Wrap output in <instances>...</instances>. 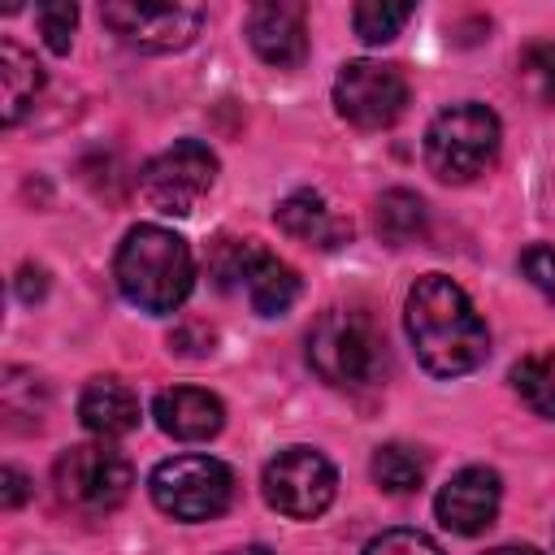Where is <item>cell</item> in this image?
Segmentation results:
<instances>
[{
    "label": "cell",
    "instance_id": "cell-1",
    "mask_svg": "<svg viewBox=\"0 0 555 555\" xmlns=\"http://www.w3.org/2000/svg\"><path fill=\"white\" fill-rule=\"evenodd\" d=\"M403 330L425 373L460 377L490 356V330L477 317L473 299L447 273H425L412 282L403 304Z\"/></svg>",
    "mask_w": 555,
    "mask_h": 555
},
{
    "label": "cell",
    "instance_id": "cell-2",
    "mask_svg": "<svg viewBox=\"0 0 555 555\" xmlns=\"http://www.w3.org/2000/svg\"><path fill=\"white\" fill-rule=\"evenodd\" d=\"M117 291L143 312H173L195 286V256L182 234L165 225H134L113 260Z\"/></svg>",
    "mask_w": 555,
    "mask_h": 555
},
{
    "label": "cell",
    "instance_id": "cell-3",
    "mask_svg": "<svg viewBox=\"0 0 555 555\" xmlns=\"http://www.w3.org/2000/svg\"><path fill=\"white\" fill-rule=\"evenodd\" d=\"M308 364L338 390H369L386 373L382 330L356 308H325L308 330Z\"/></svg>",
    "mask_w": 555,
    "mask_h": 555
},
{
    "label": "cell",
    "instance_id": "cell-4",
    "mask_svg": "<svg viewBox=\"0 0 555 555\" xmlns=\"http://www.w3.org/2000/svg\"><path fill=\"white\" fill-rule=\"evenodd\" d=\"M499 143H503L499 117L486 104L464 100V104L434 113L425 130V165L442 182H468L494 165Z\"/></svg>",
    "mask_w": 555,
    "mask_h": 555
},
{
    "label": "cell",
    "instance_id": "cell-5",
    "mask_svg": "<svg viewBox=\"0 0 555 555\" xmlns=\"http://www.w3.org/2000/svg\"><path fill=\"white\" fill-rule=\"evenodd\" d=\"M52 486H56V499L65 507H74L82 516H104V512L126 503V494L134 486V468L104 438L100 442H78V447L56 455Z\"/></svg>",
    "mask_w": 555,
    "mask_h": 555
},
{
    "label": "cell",
    "instance_id": "cell-6",
    "mask_svg": "<svg viewBox=\"0 0 555 555\" xmlns=\"http://www.w3.org/2000/svg\"><path fill=\"white\" fill-rule=\"evenodd\" d=\"M147 490L165 516L195 525V520H212L230 507L234 473L212 455H173V460H160L152 468Z\"/></svg>",
    "mask_w": 555,
    "mask_h": 555
},
{
    "label": "cell",
    "instance_id": "cell-7",
    "mask_svg": "<svg viewBox=\"0 0 555 555\" xmlns=\"http://www.w3.org/2000/svg\"><path fill=\"white\" fill-rule=\"evenodd\" d=\"M217 182V156L199 139H178L139 169L143 199L165 217H186Z\"/></svg>",
    "mask_w": 555,
    "mask_h": 555
},
{
    "label": "cell",
    "instance_id": "cell-8",
    "mask_svg": "<svg viewBox=\"0 0 555 555\" xmlns=\"http://www.w3.org/2000/svg\"><path fill=\"white\" fill-rule=\"evenodd\" d=\"M260 486H264V499H269L273 512H282L291 520H312L334 503L338 473L321 451L286 447L264 464Z\"/></svg>",
    "mask_w": 555,
    "mask_h": 555
},
{
    "label": "cell",
    "instance_id": "cell-9",
    "mask_svg": "<svg viewBox=\"0 0 555 555\" xmlns=\"http://www.w3.org/2000/svg\"><path fill=\"white\" fill-rule=\"evenodd\" d=\"M408 104V78L390 61H347L334 78V108L360 130L390 126Z\"/></svg>",
    "mask_w": 555,
    "mask_h": 555
},
{
    "label": "cell",
    "instance_id": "cell-10",
    "mask_svg": "<svg viewBox=\"0 0 555 555\" xmlns=\"http://www.w3.org/2000/svg\"><path fill=\"white\" fill-rule=\"evenodd\" d=\"M104 26L139 48V52H178L186 48L199 26H204V9L199 4H139V0H113L100 9Z\"/></svg>",
    "mask_w": 555,
    "mask_h": 555
},
{
    "label": "cell",
    "instance_id": "cell-11",
    "mask_svg": "<svg viewBox=\"0 0 555 555\" xmlns=\"http://www.w3.org/2000/svg\"><path fill=\"white\" fill-rule=\"evenodd\" d=\"M499 503H503V481H499V473L486 468V464H468V468H460V473L438 490L434 512H438L442 529L473 538V533H486V529L494 525Z\"/></svg>",
    "mask_w": 555,
    "mask_h": 555
},
{
    "label": "cell",
    "instance_id": "cell-12",
    "mask_svg": "<svg viewBox=\"0 0 555 555\" xmlns=\"http://www.w3.org/2000/svg\"><path fill=\"white\" fill-rule=\"evenodd\" d=\"M247 43L264 65L295 69L308 56V13L291 0H264L247 9Z\"/></svg>",
    "mask_w": 555,
    "mask_h": 555
},
{
    "label": "cell",
    "instance_id": "cell-13",
    "mask_svg": "<svg viewBox=\"0 0 555 555\" xmlns=\"http://www.w3.org/2000/svg\"><path fill=\"white\" fill-rule=\"evenodd\" d=\"M152 416L178 442H208L225 425L221 399L212 390H199V386H169V390H160L152 399Z\"/></svg>",
    "mask_w": 555,
    "mask_h": 555
},
{
    "label": "cell",
    "instance_id": "cell-14",
    "mask_svg": "<svg viewBox=\"0 0 555 555\" xmlns=\"http://www.w3.org/2000/svg\"><path fill=\"white\" fill-rule=\"evenodd\" d=\"M273 221L286 238L317 247V251H334L343 243H351V221L338 217L317 191H295L273 208Z\"/></svg>",
    "mask_w": 555,
    "mask_h": 555
},
{
    "label": "cell",
    "instance_id": "cell-15",
    "mask_svg": "<svg viewBox=\"0 0 555 555\" xmlns=\"http://www.w3.org/2000/svg\"><path fill=\"white\" fill-rule=\"evenodd\" d=\"M78 416L95 438H126L139 429V395L117 377H91L78 395Z\"/></svg>",
    "mask_w": 555,
    "mask_h": 555
},
{
    "label": "cell",
    "instance_id": "cell-16",
    "mask_svg": "<svg viewBox=\"0 0 555 555\" xmlns=\"http://www.w3.org/2000/svg\"><path fill=\"white\" fill-rule=\"evenodd\" d=\"M39 87H43V69H39V61H35L22 43L0 39V117H4L9 126L35 104Z\"/></svg>",
    "mask_w": 555,
    "mask_h": 555
},
{
    "label": "cell",
    "instance_id": "cell-17",
    "mask_svg": "<svg viewBox=\"0 0 555 555\" xmlns=\"http://www.w3.org/2000/svg\"><path fill=\"white\" fill-rule=\"evenodd\" d=\"M243 291H247V299H251V308H256L260 317H282V312L299 299V273H295L286 260L260 251V260L251 264Z\"/></svg>",
    "mask_w": 555,
    "mask_h": 555
},
{
    "label": "cell",
    "instance_id": "cell-18",
    "mask_svg": "<svg viewBox=\"0 0 555 555\" xmlns=\"http://www.w3.org/2000/svg\"><path fill=\"white\" fill-rule=\"evenodd\" d=\"M373 225H377V238L390 243V247H403L412 238L425 234V199L416 191H382L377 195V208H373Z\"/></svg>",
    "mask_w": 555,
    "mask_h": 555
},
{
    "label": "cell",
    "instance_id": "cell-19",
    "mask_svg": "<svg viewBox=\"0 0 555 555\" xmlns=\"http://www.w3.org/2000/svg\"><path fill=\"white\" fill-rule=\"evenodd\" d=\"M512 386L538 416L555 421V347L520 356L512 369Z\"/></svg>",
    "mask_w": 555,
    "mask_h": 555
},
{
    "label": "cell",
    "instance_id": "cell-20",
    "mask_svg": "<svg viewBox=\"0 0 555 555\" xmlns=\"http://www.w3.org/2000/svg\"><path fill=\"white\" fill-rule=\"evenodd\" d=\"M373 481L386 494H412L425 481V455L408 442H386L373 451Z\"/></svg>",
    "mask_w": 555,
    "mask_h": 555
},
{
    "label": "cell",
    "instance_id": "cell-21",
    "mask_svg": "<svg viewBox=\"0 0 555 555\" xmlns=\"http://www.w3.org/2000/svg\"><path fill=\"white\" fill-rule=\"evenodd\" d=\"M260 243H251V238H217L212 243V256H208V278L221 286V291H230V286H247V273H251V264L260 260Z\"/></svg>",
    "mask_w": 555,
    "mask_h": 555
},
{
    "label": "cell",
    "instance_id": "cell-22",
    "mask_svg": "<svg viewBox=\"0 0 555 555\" xmlns=\"http://www.w3.org/2000/svg\"><path fill=\"white\" fill-rule=\"evenodd\" d=\"M412 17V4H386V0H364L351 9V26L364 43H386L403 30V22Z\"/></svg>",
    "mask_w": 555,
    "mask_h": 555
},
{
    "label": "cell",
    "instance_id": "cell-23",
    "mask_svg": "<svg viewBox=\"0 0 555 555\" xmlns=\"http://www.w3.org/2000/svg\"><path fill=\"white\" fill-rule=\"evenodd\" d=\"M520 78L525 87L555 108V39H542V43H529L520 52Z\"/></svg>",
    "mask_w": 555,
    "mask_h": 555
},
{
    "label": "cell",
    "instance_id": "cell-24",
    "mask_svg": "<svg viewBox=\"0 0 555 555\" xmlns=\"http://www.w3.org/2000/svg\"><path fill=\"white\" fill-rule=\"evenodd\" d=\"M364 555H442V546L421 529H386L364 546Z\"/></svg>",
    "mask_w": 555,
    "mask_h": 555
},
{
    "label": "cell",
    "instance_id": "cell-25",
    "mask_svg": "<svg viewBox=\"0 0 555 555\" xmlns=\"http://www.w3.org/2000/svg\"><path fill=\"white\" fill-rule=\"evenodd\" d=\"M35 22H39V35H43V43L52 52H69V39H74V26H78V9L74 4H39Z\"/></svg>",
    "mask_w": 555,
    "mask_h": 555
},
{
    "label": "cell",
    "instance_id": "cell-26",
    "mask_svg": "<svg viewBox=\"0 0 555 555\" xmlns=\"http://www.w3.org/2000/svg\"><path fill=\"white\" fill-rule=\"evenodd\" d=\"M520 273L555 304V243H529L520 251Z\"/></svg>",
    "mask_w": 555,
    "mask_h": 555
},
{
    "label": "cell",
    "instance_id": "cell-27",
    "mask_svg": "<svg viewBox=\"0 0 555 555\" xmlns=\"http://www.w3.org/2000/svg\"><path fill=\"white\" fill-rule=\"evenodd\" d=\"M0 481H4V507H17V503L30 494V490H26V486H30V481H26V473H22V468H13V464H4V468H0Z\"/></svg>",
    "mask_w": 555,
    "mask_h": 555
},
{
    "label": "cell",
    "instance_id": "cell-28",
    "mask_svg": "<svg viewBox=\"0 0 555 555\" xmlns=\"http://www.w3.org/2000/svg\"><path fill=\"white\" fill-rule=\"evenodd\" d=\"M486 555H542V551H538V546H520V542H516V546H494V551H486Z\"/></svg>",
    "mask_w": 555,
    "mask_h": 555
},
{
    "label": "cell",
    "instance_id": "cell-29",
    "mask_svg": "<svg viewBox=\"0 0 555 555\" xmlns=\"http://www.w3.org/2000/svg\"><path fill=\"white\" fill-rule=\"evenodd\" d=\"M225 555H278V551H269V546H234Z\"/></svg>",
    "mask_w": 555,
    "mask_h": 555
}]
</instances>
